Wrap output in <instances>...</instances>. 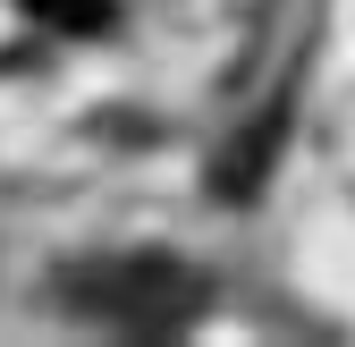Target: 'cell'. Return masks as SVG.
<instances>
[{
    "mask_svg": "<svg viewBox=\"0 0 355 347\" xmlns=\"http://www.w3.org/2000/svg\"><path fill=\"white\" fill-rule=\"evenodd\" d=\"M68 288H76L94 314L136 322V330H169V322H187L195 296H203L178 263H153V254H144V263H94V271H76Z\"/></svg>",
    "mask_w": 355,
    "mask_h": 347,
    "instance_id": "6da1fadb",
    "label": "cell"
},
{
    "mask_svg": "<svg viewBox=\"0 0 355 347\" xmlns=\"http://www.w3.org/2000/svg\"><path fill=\"white\" fill-rule=\"evenodd\" d=\"M26 17L60 26V34H102L110 26V0H26Z\"/></svg>",
    "mask_w": 355,
    "mask_h": 347,
    "instance_id": "7a4b0ae2",
    "label": "cell"
}]
</instances>
